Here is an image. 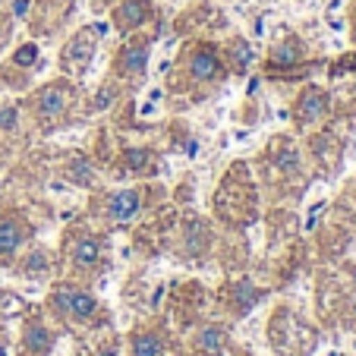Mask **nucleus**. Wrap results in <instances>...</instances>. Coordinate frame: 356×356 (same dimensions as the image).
Wrapping results in <instances>:
<instances>
[{"mask_svg":"<svg viewBox=\"0 0 356 356\" xmlns=\"http://www.w3.org/2000/svg\"><path fill=\"white\" fill-rule=\"evenodd\" d=\"M51 309L60 312L63 318H73V322H86L98 312V300H95L92 290L76 287V284H57L51 290Z\"/></svg>","mask_w":356,"mask_h":356,"instance_id":"f257e3e1","label":"nucleus"},{"mask_svg":"<svg viewBox=\"0 0 356 356\" xmlns=\"http://www.w3.org/2000/svg\"><path fill=\"white\" fill-rule=\"evenodd\" d=\"M70 108V86L67 82H51L35 95V117H38L44 127L57 123Z\"/></svg>","mask_w":356,"mask_h":356,"instance_id":"f03ea898","label":"nucleus"},{"mask_svg":"<svg viewBox=\"0 0 356 356\" xmlns=\"http://www.w3.org/2000/svg\"><path fill=\"white\" fill-rule=\"evenodd\" d=\"M145 67H148V44L139 38L127 41L117 54V73L123 79H142L145 76Z\"/></svg>","mask_w":356,"mask_h":356,"instance_id":"7ed1b4c3","label":"nucleus"},{"mask_svg":"<svg viewBox=\"0 0 356 356\" xmlns=\"http://www.w3.org/2000/svg\"><path fill=\"white\" fill-rule=\"evenodd\" d=\"M189 76L195 82H215L224 76V67H221V57H218L215 47H195L189 54Z\"/></svg>","mask_w":356,"mask_h":356,"instance_id":"20e7f679","label":"nucleus"},{"mask_svg":"<svg viewBox=\"0 0 356 356\" xmlns=\"http://www.w3.org/2000/svg\"><path fill=\"white\" fill-rule=\"evenodd\" d=\"M26 243V224L19 218H0V265H10Z\"/></svg>","mask_w":356,"mask_h":356,"instance_id":"39448f33","label":"nucleus"},{"mask_svg":"<svg viewBox=\"0 0 356 356\" xmlns=\"http://www.w3.org/2000/svg\"><path fill=\"white\" fill-rule=\"evenodd\" d=\"M139 209H142L139 189H120V193H114L108 199V205H104V211H108V218L114 224H129L136 215H139Z\"/></svg>","mask_w":356,"mask_h":356,"instance_id":"423d86ee","label":"nucleus"},{"mask_svg":"<svg viewBox=\"0 0 356 356\" xmlns=\"http://www.w3.org/2000/svg\"><path fill=\"white\" fill-rule=\"evenodd\" d=\"M92 57H95V38H92V32H79L67 44V51H63V70H70V73H82V70L92 63Z\"/></svg>","mask_w":356,"mask_h":356,"instance_id":"0eeeda50","label":"nucleus"},{"mask_svg":"<svg viewBox=\"0 0 356 356\" xmlns=\"http://www.w3.org/2000/svg\"><path fill=\"white\" fill-rule=\"evenodd\" d=\"M19 347H22V356H47L51 347H54V337H51L44 322L32 318V322H26V328H22Z\"/></svg>","mask_w":356,"mask_h":356,"instance_id":"6e6552de","label":"nucleus"},{"mask_svg":"<svg viewBox=\"0 0 356 356\" xmlns=\"http://www.w3.org/2000/svg\"><path fill=\"white\" fill-rule=\"evenodd\" d=\"M331 101L325 92H318V88H306V92L300 95V101H296V120L300 123H318L325 114H328Z\"/></svg>","mask_w":356,"mask_h":356,"instance_id":"1a4fd4ad","label":"nucleus"},{"mask_svg":"<svg viewBox=\"0 0 356 356\" xmlns=\"http://www.w3.org/2000/svg\"><path fill=\"white\" fill-rule=\"evenodd\" d=\"M70 256H73V265L79 268H92L101 259V240L98 236H79V240L70 246Z\"/></svg>","mask_w":356,"mask_h":356,"instance_id":"9d476101","label":"nucleus"},{"mask_svg":"<svg viewBox=\"0 0 356 356\" xmlns=\"http://www.w3.org/2000/svg\"><path fill=\"white\" fill-rule=\"evenodd\" d=\"M47 271H51V256H47V249H41V246L29 249V256L19 262V275L22 277H32V281L44 277Z\"/></svg>","mask_w":356,"mask_h":356,"instance_id":"9b49d317","label":"nucleus"},{"mask_svg":"<svg viewBox=\"0 0 356 356\" xmlns=\"http://www.w3.org/2000/svg\"><path fill=\"white\" fill-rule=\"evenodd\" d=\"M148 19V3L145 0H127L120 10H117V26L120 29H136Z\"/></svg>","mask_w":356,"mask_h":356,"instance_id":"f8f14e48","label":"nucleus"},{"mask_svg":"<svg viewBox=\"0 0 356 356\" xmlns=\"http://www.w3.org/2000/svg\"><path fill=\"white\" fill-rule=\"evenodd\" d=\"M161 350H164V341L155 331H139L129 341V353L133 356H161Z\"/></svg>","mask_w":356,"mask_h":356,"instance_id":"ddd939ff","label":"nucleus"},{"mask_svg":"<svg viewBox=\"0 0 356 356\" xmlns=\"http://www.w3.org/2000/svg\"><path fill=\"white\" fill-rule=\"evenodd\" d=\"M230 293H234V296H230V302H236V309H240V312H249L259 300H262V296H259V290L252 287L249 281L234 284V290H230Z\"/></svg>","mask_w":356,"mask_h":356,"instance_id":"4468645a","label":"nucleus"},{"mask_svg":"<svg viewBox=\"0 0 356 356\" xmlns=\"http://www.w3.org/2000/svg\"><path fill=\"white\" fill-rule=\"evenodd\" d=\"M224 347H227V331L218 328V325H209L199 334V350H205V353H221Z\"/></svg>","mask_w":356,"mask_h":356,"instance_id":"2eb2a0df","label":"nucleus"},{"mask_svg":"<svg viewBox=\"0 0 356 356\" xmlns=\"http://www.w3.org/2000/svg\"><path fill=\"white\" fill-rule=\"evenodd\" d=\"M227 57H230V67H234L236 73H246L249 60H252V47H249L243 38H236L234 44L227 47Z\"/></svg>","mask_w":356,"mask_h":356,"instance_id":"dca6fc26","label":"nucleus"},{"mask_svg":"<svg viewBox=\"0 0 356 356\" xmlns=\"http://www.w3.org/2000/svg\"><path fill=\"white\" fill-rule=\"evenodd\" d=\"M183 240H186L189 252H199V249L209 243V230H205V224L202 221H189L186 230H183Z\"/></svg>","mask_w":356,"mask_h":356,"instance_id":"f3484780","label":"nucleus"},{"mask_svg":"<svg viewBox=\"0 0 356 356\" xmlns=\"http://www.w3.org/2000/svg\"><path fill=\"white\" fill-rule=\"evenodd\" d=\"M67 177L73 183H79V186H92V180H95L92 164H88L86 158H73V161H70V168H67Z\"/></svg>","mask_w":356,"mask_h":356,"instance_id":"a211bd4d","label":"nucleus"},{"mask_svg":"<svg viewBox=\"0 0 356 356\" xmlns=\"http://www.w3.org/2000/svg\"><path fill=\"white\" fill-rule=\"evenodd\" d=\"M300 57H302L300 41H284L281 47H275V54H271V60H275V63H296Z\"/></svg>","mask_w":356,"mask_h":356,"instance_id":"6ab92c4d","label":"nucleus"},{"mask_svg":"<svg viewBox=\"0 0 356 356\" xmlns=\"http://www.w3.org/2000/svg\"><path fill=\"white\" fill-rule=\"evenodd\" d=\"M13 63L16 67H26V70L35 67V63H38V44H22L13 54Z\"/></svg>","mask_w":356,"mask_h":356,"instance_id":"aec40b11","label":"nucleus"},{"mask_svg":"<svg viewBox=\"0 0 356 356\" xmlns=\"http://www.w3.org/2000/svg\"><path fill=\"white\" fill-rule=\"evenodd\" d=\"M152 161V155H148L145 148H133V152H127V168L136 170V174H142V168Z\"/></svg>","mask_w":356,"mask_h":356,"instance_id":"412c9836","label":"nucleus"},{"mask_svg":"<svg viewBox=\"0 0 356 356\" xmlns=\"http://www.w3.org/2000/svg\"><path fill=\"white\" fill-rule=\"evenodd\" d=\"M16 127H19V111L16 108H0V129L13 133Z\"/></svg>","mask_w":356,"mask_h":356,"instance_id":"4be33fe9","label":"nucleus"},{"mask_svg":"<svg viewBox=\"0 0 356 356\" xmlns=\"http://www.w3.org/2000/svg\"><path fill=\"white\" fill-rule=\"evenodd\" d=\"M277 164H281V170H296V152L293 148H284V155H277Z\"/></svg>","mask_w":356,"mask_h":356,"instance_id":"5701e85b","label":"nucleus"},{"mask_svg":"<svg viewBox=\"0 0 356 356\" xmlns=\"http://www.w3.org/2000/svg\"><path fill=\"white\" fill-rule=\"evenodd\" d=\"M10 29H13V26H10V16H3V13H0V47L7 44V38H10Z\"/></svg>","mask_w":356,"mask_h":356,"instance_id":"b1692460","label":"nucleus"},{"mask_svg":"<svg viewBox=\"0 0 356 356\" xmlns=\"http://www.w3.org/2000/svg\"><path fill=\"white\" fill-rule=\"evenodd\" d=\"M111 101H114V88H101L98 92V108H108Z\"/></svg>","mask_w":356,"mask_h":356,"instance_id":"393cba45","label":"nucleus"},{"mask_svg":"<svg viewBox=\"0 0 356 356\" xmlns=\"http://www.w3.org/2000/svg\"><path fill=\"white\" fill-rule=\"evenodd\" d=\"M0 356H10V343H7V337L0 334Z\"/></svg>","mask_w":356,"mask_h":356,"instance_id":"a878e982","label":"nucleus"},{"mask_svg":"<svg viewBox=\"0 0 356 356\" xmlns=\"http://www.w3.org/2000/svg\"><path fill=\"white\" fill-rule=\"evenodd\" d=\"M98 356H117V347H104Z\"/></svg>","mask_w":356,"mask_h":356,"instance_id":"bb28decb","label":"nucleus"}]
</instances>
